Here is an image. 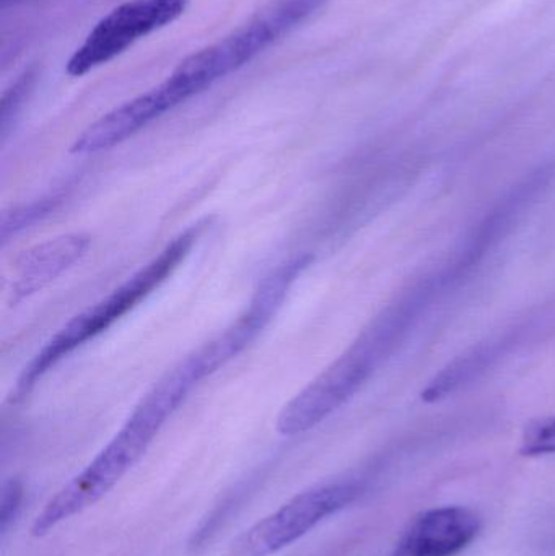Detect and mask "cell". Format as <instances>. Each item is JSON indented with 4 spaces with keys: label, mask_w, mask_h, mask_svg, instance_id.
Here are the masks:
<instances>
[{
    "label": "cell",
    "mask_w": 555,
    "mask_h": 556,
    "mask_svg": "<svg viewBox=\"0 0 555 556\" xmlns=\"http://www.w3.org/2000/svg\"><path fill=\"white\" fill-rule=\"evenodd\" d=\"M205 378H209V372L192 353L160 379L116 437L36 515L31 525L33 538H45L62 522L81 515L103 500L146 454L163 425L178 410L189 392Z\"/></svg>",
    "instance_id": "cell-1"
},
{
    "label": "cell",
    "mask_w": 555,
    "mask_h": 556,
    "mask_svg": "<svg viewBox=\"0 0 555 556\" xmlns=\"http://www.w3.org/2000/svg\"><path fill=\"white\" fill-rule=\"evenodd\" d=\"M201 225L189 228L185 233L172 241L155 260L150 261L146 267L134 274L126 283L108 294L103 300L98 301L94 306L88 307L84 313L68 320L45 346L41 352L36 353L35 358L23 369L18 384L15 389V397L22 399L29 394L36 382L62 358L71 355L78 346L84 345L88 340L100 336L104 330L110 329L116 320L126 316L140 301L146 300L186 260L191 248L198 240Z\"/></svg>",
    "instance_id": "cell-2"
},
{
    "label": "cell",
    "mask_w": 555,
    "mask_h": 556,
    "mask_svg": "<svg viewBox=\"0 0 555 556\" xmlns=\"http://www.w3.org/2000/svg\"><path fill=\"white\" fill-rule=\"evenodd\" d=\"M352 480L323 483L290 498L286 505L248 529L237 544L240 556H270L305 538L316 526L342 511L361 496Z\"/></svg>",
    "instance_id": "cell-3"
},
{
    "label": "cell",
    "mask_w": 555,
    "mask_h": 556,
    "mask_svg": "<svg viewBox=\"0 0 555 556\" xmlns=\"http://www.w3.org/2000/svg\"><path fill=\"white\" fill-rule=\"evenodd\" d=\"M329 0H270L244 25L220 41L195 52L199 65L212 84L250 64L283 36L312 18Z\"/></svg>",
    "instance_id": "cell-4"
},
{
    "label": "cell",
    "mask_w": 555,
    "mask_h": 556,
    "mask_svg": "<svg viewBox=\"0 0 555 556\" xmlns=\"http://www.w3.org/2000/svg\"><path fill=\"white\" fill-rule=\"evenodd\" d=\"M189 0H129L114 7L68 59L67 74L84 77L126 52L139 39L165 28L188 9Z\"/></svg>",
    "instance_id": "cell-5"
},
{
    "label": "cell",
    "mask_w": 555,
    "mask_h": 556,
    "mask_svg": "<svg viewBox=\"0 0 555 556\" xmlns=\"http://www.w3.org/2000/svg\"><path fill=\"white\" fill-rule=\"evenodd\" d=\"M378 365L377 356L357 340L335 365L282 408L277 418V431L282 437H299L318 427L354 397Z\"/></svg>",
    "instance_id": "cell-6"
},
{
    "label": "cell",
    "mask_w": 555,
    "mask_h": 556,
    "mask_svg": "<svg viewBox=\"0 0 555 556\" xmlns=\"http://www.w3.org/2000/svg\"><path fill=\"white\" fill-rule=\"evenodd\" d=\"M192 97L191 88L172 72L162 84L94 121L75 140L72 152L91 155L113 149Z\"/></svg>",
    "instance_id": "cell-7"
},
{
    "label": "cell",
    "mask_w": 555,
    "mask_h": 556,
    "mask_svg": "<svg viewBox=\"0 0 555 556\" xmlns=\"http://www.w3.org/2000/svg\"><path fill=\"white\" fill-rule=\"evenodd\" d=\"M478 513L465 506H440L420 513L398 541L391 556H455L481 532Z\"/></svg>",
    "instance_id": "cell-8"
},
{
    "label": "cell",
    "mask_w": 555,
    "mask_h": 556,
    "mask_svg": "<svg viewBox=\"0 0 555 556\" xmlns=\"http://www.w3.org/2000/svg\"><path fill=\"white\" fill-rule=\"evenodd\" d=\"M553 175V169H538L527 181L517 186V189H514L504 199V202H501L478 225V228L472 231L471 237L466 241L465 250L462 251L456 263L445 274H442L445 287L462 280L466 274L471 273L476 264L481 263L482 257L488 254V251H491L512 230V225L517 222L521 212L550 185Z\"/></svg>",
    "instance_id": "cell-9"
},
{
    "label": "cell",
    "mask_w": 555,
    "mask_h": 556,
    "mask_svg": "<svg viewBox=\"0 0 555 556\" xmlns=\"http://www.w3.org/2000/svg\"><path fill=\"white\" fill-rule=\"evenodd\" d=\"M90 240L85 235H65L25 251L16 260V281L12 287L15 301L41 290L87 253Z\"/></svg>",
    "instance_id": "cell-10"
},
{
    "label": "cell",
    "mask_w": 555,
    "mask_h": 556,
    "mask_svg": "<svg viewBox=\"0 0 555 556\" xmlns=\"http://www.w3.org/2000/svg\"><path fill=\"white\" fill-rule=\"evenodd\" d=\"M505 346H507V340H497V342L482 343L471 352L459 356L427 386L426 391L422 392V401L432 404L459 391L466 384H471L504 355Z\"/></svg>",
    "instance_id": "cell-11"
},
{
    "label": "cell",
    "mask_w": 555,
    "mask_h": 556,
    "mask_svg": "<svg viewBox=\"0 0 555 556\" xmlns=\"http://www.w3.org/2000/svg\"><path fill=\"white\" fill-rule=\"evenodd\" d=\"M36 77H38V68L28 67L18 75L12 87L3 93L2 104H0V134L5 142L15 124L16 117L22 113L23 104L28 100L33 87H35Z\"/></svg>",
    "instance_id": "cell-12"
},
{
    "label": "cell",
    "mask_w": 555,
    "mask_h": 556,
    "mask_svg": "<svg viewBox=\"0 0 555 556\" xmlns=\"http://www.w3.org/2000/svg\"><path fill=\"white\" fill-rule=\"evenodd\" d=\"M61 202L59 195H49V198L38 199L28 205L13 208L10 214L3 215L2 220V238L3 241L9 240L12 235L20 233V231L28 228L35 222L41 220L42 217L54 211L55 205Z\"/></svg>",
    "instance_id": "cell-13"
},
{
    "label": "cell",
    "mask_w": 555,
    "mask_h": 556,
    "mask_svg": "<svg viewBox=\"0 0 555 556\" xmlns=\"http://www.w3.org/2000/svg\"><path fill=\"white\" fill-rule=\"evenodd\" d=\"M521 454L527 457L555 454V418L534 421L525 431Z\"/></svg>",
    "instance_id": "cell-14"
},
{
    "label": "cell",
    "mask_w": 555,
    "mask_h": 556,
    "mask_svg": "<svg viewBox=\"0 0 555 556\" xmlns=\"http://www.w3.org/2000/svg\"><path fill=\"white\" fill-rule=\"evenodd\" d=\"M23 500H25V486L22 480L10 479L2 486V495H0V534L5 535L18 518Z\"/></svg>",
    "instance_id": "cell-15"
},
{
    "label": "cell",
    "mask_w": 555,
    "mask_h": 556,
    "mask_svg": "<svg viewBox=\"0 0 555 556\" xmlns=\"http://www.w3.org/2000/svg\"><path fill=\"white\" fill-rule=\"evenodd\" d=\"M0 2H2V7H7V5H15V3L26 2V0H0Z\"/></svg>",
    "instance_id": "cell-16"
}]
</instances>
